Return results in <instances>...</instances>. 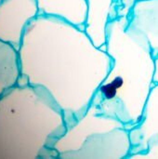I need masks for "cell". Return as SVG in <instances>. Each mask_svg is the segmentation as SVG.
<instances>
[{"mask_svg": "<svg viewBox=\"0 0 158 159\" xmlns=\"http://www.w3.org/2000/svg\"><path fill=\"white\" fill-rule=\"evenodd\" d=\"M127 159H158V136L152 138L149 141L146 151L129 155Z\"/></svg>", "mask_w": 158, "mask_h": 159, "instance_id": "cell-11", "label": "cell"}, {"mask_svg": "<svg viewBox=\"0 0 158 159\" xmlns=\"http://www.w3.org/2000/svg\"><path fill=\"white\" fill-rule=\"evenodd\" d=\"M0 1H2V0H0Z\"/></svg>", "mask_w": 158, "mask_h": 159, "instance_id": "cell-13", "label": "cell"}, {"mask_svg": "<svg viewBox=\"0 0 158 159\" xmlns=\"http://www.w3.org/2000/svg\"><path fill=\"white\" fill-rule=\"evenodd\" d=\"M64 115L40 87L16 85L0 97V159L59 158Z\"/></svg>", "mask_w": 158, "mask_h": 159, "instance_id": "cell-3", "label": "cell"}, {"mask_svg": "<svg viewBox=\"0 0 158 159\" xmlns=\"http://www.w3.org/2000/svg\"><path fill=\"white\" fill-rule=\"evenodd\" d=\"M20 76L19 50L0 39V97L18 84Z\"/></svg>", "mask_w": 158, "mask_h": 159, "instance_id": "cell-10", "label": "cell"}, {"mask_svg": "<svg viewBox=\"0 0 158 159\" xmlns=\"http://www.w3.org/2000/svg\"><path fill=\"white\" fill-rule=\"evenodd\" d=\"M39 15L61 18L84 30L87 0H35Z\"/></svg>", "mask_w": 158, "mask_h": 159, "instance_id": "cell-9", "label": "cell"}, {"mask_svg": "<svg viewBox=\"0 0 158 159\" xmlns=\"http://www.w3.org/2000/svg\"><path fill=\"white\" fill-rule=\"evenodd\" d=\"M129 26L146 38L154 58L158 57V0H137L129 15Z\"/></svg>", "mask_w": 158, "mask_h": 159, "instance_id": "cell-8", "label": "cell"}, {"mask_svg": "<svg viewBox=\"0 0 158 159\" xmlns=\"http://www.w3.org/2000/svg\"><path fill=\"white\" fill-rule=\"evenodd\" d=\"M121 0H87L88 11L84 31L97 48L106 44L109 21L119 18Z\"/></svg>", "mask_w": 158, "mask_h": 159, "instance_id": "cell-6", "label": "cell"}, {"mask_svg": "<svg viewBox=\"0 0 158 159\" xmlns=\"http://www.w3.org/2000/svg\"><path fill=\"white\" fill-rule=\"evenodd\" d=\"M19 57L20 76L47 91L62 110L67 129L87 114L113 62L83 29L46 15L27 26Z\"/></svg>", "mask_w": 158, "mask_h": 159, "instance_id": "cell-1", "label": "cell"}, {"mask_svg": "<svg viewBox=\"0 0 158 159\" xmlns=\"http://www.w3.org/2000/svg\"><path fill=\"white\" fill-rule=\"evenodd\" d=\"M106 34V52L113 62L91 104L130 130L141 121L155 85V58L146 38L129 26V17L109 21Z\"/></svg>", "mask_w": 158, "mask_h": 159, "instance_id": "cell-2", "label": "cell"}, {"mask_svg": "<svg viewBox=\"0 0 158 159\" xmlns=\"http://www.w3.org/2000/svg\"><path fill=\"white\" fill-rule=\"evenodd\" d=\"M129 130L120 121L88 128L79 150L64 159H127L130 154Z\"/></svg>", "mask_w": 158, "mask_h": 159, "instance_id": "cell-4", "label": "cell"}, {"mask_svg": "<svg viewBox=\"0 0 158 159\" xmlns=\"http://www.w3.org/2000/svg\"><path fill=\"white\" fill-rule=\"evenodd\" d=\"M154 83L158 85V57L155 58V73H154Z\"/></svg>", "mask_w": 158, "mask_h": 159, "instance_id": "cell-12", "label": "cell"}, {"mask_svg": "<svg viewBox=\"0 0 158 159\" xmlns=\"http://www.w3.org/2000/svg\"><path fill=\"white\" fill-rule=\"evenodd\" d=\"M130 154L142 153L147 150L149 141L158 136V85L155 84L150 91L143 108L141 121L129 130Z\"/></svg>", "mask_w": 158, "mask_h": 159, "instance_id": "cell-7", "label": "cell"}, {"mask_svg": "<svg viewBox=\"0 0 158 159\" xmlns=\"http://www.w3.org/2000/svg\"><path fill=\"white\" fill-rule=\"evenodd\" d=\"M38 15L35 0L0 1V39L19 50L27 26Z\"/></svg>", "mask_w": 158, "mask_h": 159, "instance_id": "cell-5", "label": "cell"}]
</instances>
